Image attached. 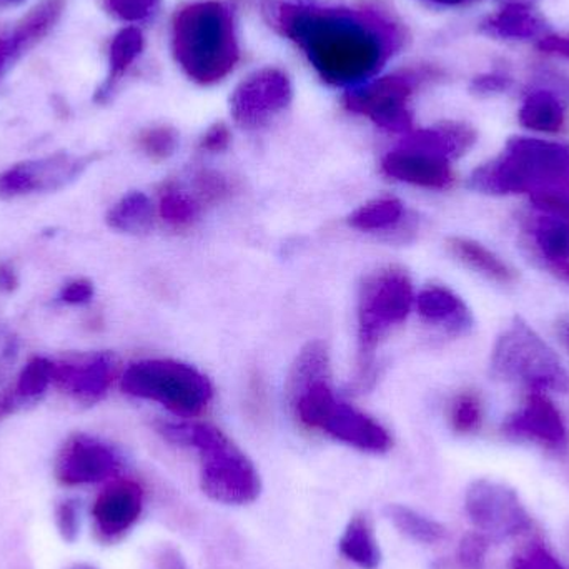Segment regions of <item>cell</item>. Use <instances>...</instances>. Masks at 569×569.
Masks as SVG:
<instances>
[{
  "mask_svg": "<svg viewBox=\"0 0 569 569\" xmlns=\"http://www.w3.org/2000/svg\"><path fill=\"white\" fill-rule=\"evenodd\" d=\"M259 7L267 23L295 43L331 87L353 89L375 79L407 40L401 23L375 7L310 2H263Z\"/></svg>",
  "mask_w": 569,
  "mask_h": 569,
  "instance_id": "cell-1",
  "label": "cell"
},
{
  "mask_svg": "<svg viewBox=\"0 0 569 569\" xmlns=\"http://www.w3.org/2000/svg\"><path fill=\"white\" fill-rule=\"evenodd\" d=\"M170 46L177 66L192 82H222L240 60L232 9L220 0L187 3L173 16Z\"/></svg>",
  "mask_w": 569,
  "mask_h": 569,
  "instance_id": "cell-2",
  "label": "cell"
},
{
  "mask_svg": "<svg viewBox=\"0 0 569 569\" xmlns=\"http://www.w3.org/2000/svg\"><path fill=\"white\" fill-rule=\"evenodd\" d=\"M159 431L170 443L199 453L200 487L210 500L227 507L259 500L262 478L256 465L222 430L207 423H162Z\"/></svg>",
  "mask_w": 569,
  "mask_h": 569,
  "instance_id": "cell-3",
  "label": "cell"
},
{
  "mask_svg": "<svg viewBox=\"0 0 569 569\" xmlns=\"http://www.w3.org/2000/svg\"><path fill=\"white\" fill-rule=\"evenodd\" d=\"M565 183H569V147L528 137L510 140L500 157L470 177L471 189L490 196H531Z\"/></svg>",
  "mask_w": 569,
  "mask_h": 569,
  "instance_id": "cell-4",
  "label": "cell"
},
{
  "mask_svg": "<svg viewBox=\"0 0 569 569\" xmlns=\"http://www.w3.org/2000/svg\"><path fill=\"white\" fill-rule=\"evenodd\" d=\"M415 305L413 284L398 267L365 279L358 295V360L355 387L368 390L375 381V358L381 341L403 323Z\"/></svg>",
  "mask_w": 569,
  "mask_h": 569,
  "instance_id": "cell-5",
  "label": "cell"
},
{
  "mask_svg": "<svg viewBox=\"0 0 569 569\" xmlns=\"http://www.w3.org/2000/svg\"><path fill=\"white\" fill-rule=\"evenodd\" d=\"M491 373L530 391L569 393V373L553 348L521 318H515L491 351Z\"/></svg>",
  "mask_w": 569,
  "mask_h": 569,
  "instance_id": "cell-6",
  "label": "cell"
},
{
  "mask_svg": "<svg viewBox=\"0 0 569 569\" xmlns=\"http://www.w3.org/2000/svg\"><path fill=\"white\" fill-rule=\"evenodd\" d=\"M295 417L310 430L323 431L333 440L367 453L390 450L393 440L383 425L335 397L328 380L317 381L290 401Z\"/></svg>",
  "mask_w": 569,
  "mask_h": 569,
  "instance_id": "cell-7",
  "label": "cell"
},
{
  "mask_svg": "<svg viewBox=\"0 0 569 569\" xmlns=\"http://www.w3.org/2000/svg\"><path fill=\"white\" fill-rule=\"evenodd\" d=\"M122 390L142 400L156 401L180 417H197L213 398L209 378L192 365L177 360H142L130 365Z\"/></svg>",
  "mask_w": 569,
  "mask_h": 569,
  "instance_id": "cell-8",
  "label": "cell"
},
{
  "mask_svg": "<svg viewBox=\"0 0 569 569\" xmlns=\"http://www.w3.org/2000/svg\"><path fill=\"white\" fill-rule=\"evenodd\" d=\"M435 77L437 70L431 67H413L368 80L347 90L343 96L345 109L357 116L367 117L375 126L387 132H411V99L425 82Z\"/></svg>",
  "mask_w": 569,
  "mask_h": 569,
  "instance_id": "cell-9",
  "label": "cell"
},
{
  "mask_svg": "<svg viewBox=\"0 0 569 569\" xmlns=\"http://www.w3.org/2000/svg\"><path fill=\"white\" fill-rule=\"evenodd\" d=\"M465 511L481 533L517 537L530 530L531 517L517 490L501 481L480 478L465 493Z\"/></svg>",
  "mask_w": 569,
  "mask_h": 569,
  "instance_id": "cell-10",
  "label": "cell"
},
{
  "mask_svg": "<svg viewBox=\"0 0 569 569\" xmlns=\"http://www.w3.org/2000/svg\"><path fill=\"white\" fill-rule=\"evenodd\" d=\"M293 89L283 70L266 67L250 73L230 97L233 120L247 130L262 129L291 103Z\"/></svg>",
  "mask_w": 569,
  "mask_h": 569,
  "instance_id": "cell-11",
  "label": "cell"
},
{
  "mask_svg": "<svg viewBox=\"0 0 569 569\" xmlns=\"http://www.w3.org/2000/svg\"><path fill=\"white\" fill-rule=\"evenodd\" d=\"M97 157L96 153L80 157L56 153L43 159L27 160L0 176V196H27L63 189L79 179Z\"/></svg>",
  "mask_w": 569,
  "mask_h": 569,
  "instance_id": "cell-12",
  "label": "cell"
},
{
  "mask_svg": "<svg viewBox=\"0 0 569 569\" xmlns=\"http://www.w3.org/2000/svg\"><path fill=\"white\" fill-rule=\"evenodd\" d=\"M503 435L511 440L531 441L555 453H565L569 447L567 421L543 391L528 393L523 407L505 421Z\"/></svg>",
  "mask_w": 569,
  "mask_h": 569,
  "instance_id": "cell-13",
  "label": "cell"
},
{
  "mask_svg": "<svg viewBox=\"0 0 569 569\" xmlns=\"http://www.w3.org/2000/svg\"><path fill=\"white\" fill-rule=\"evenodd\" d=\"M381 170L390 179L428 190L448 189L455 180L450 160L405 143L385 157Z\"/></svg>",
  "mask_w": 569,
  "mask_h": 569,
  "instance_id": "cell-14",
  "label": "cell"
},
{
  "mask_svg": "<svg viewBox=\"0 0 569 569\" xmlns=\"http://www.w3.org/2000/svg\"><path fill=\"white\" fill-rule=\"evenodd\" d=\"M119 463L109 445L82 435L73 438L60 455L57 477L66 485L99 483L112 477Z\"/></svg>",
  "mask_w": 569,
  "mask_h": 569,
  "instance_id": "cell-15",
  "label": "cell"
},
{
  "mask_svg": "<svg viewBox=\"0 0 569 569\" xmlns=\"http://www.w3.org/2000/svg\"><path fill=\"white\" fill-rule=\"evenodd\" d=\"M63 7L66 0H42L13 27L0 30V77L52 32L62 17Z\"/></svg>",
  "mask_w": 569,
  "mask_h": 569,
  "instance_id": "cell-16",
  "label": "cell"
},
{
  "mask_svg": "<svg viewBox=\"0 0 569 569\" xmlns=\"http://www.w3.org/2000/svg\"><path fill=\"white\" fill-rule=\"evenodd\" d=\"M143 510V491L132 480L110 483L93 505L97 530L106 540H117L132 530Z\"/></svg>",
  "mask_w": 569,
  "mask_h": 569,
  "instance_id": "cell-17",
  "label": "cell"
},
{
  "mask_svg": "<svg viewBox=\"0 0 569 569\" xmlns=\"http://www.w3.org/2000/svg\"><path fill=\"white\" fill-rule=\"evenodd\" d=\"M116 355L93 353L73 360L72 363H56L53 381L73 397L83 401H97L109 391L117 377Z\"/></svg>",
  "mask_w": 569,
  "mask_h": 569,
  "instance_id": "cell-18",
  "label": "cell"
},
{
  "mask_svg": "<svg viewBox=\"0 0 569 569\" xmlns=\"http://www.w3.org/2000/svg\"><path fill=\"white\" fill-rule=\"evenodd\" d=\"M418 313L428 323L445 328L450 335L467 333L473 323L465 301L450 288L430 284L415 298Z\"/></svg>",
  "mask_w": 569,
  "mask_h": 569,
  "instance_id": "cell-19",
  "label": "cell"
},
{
  "mask_svg": "<svg viewBox=\"0 0 569 569\" xmlns=\"http://www.w3.org/2000/svg\"><path fill=\"white\" fill-rule=\"evenodd\" d=\"M475 142H477V132L470 126L461 122H445L430 129L411 130L401 143L427 150L453 162L465 156Z\"/></svg>",
  "mask_w": 569,
  "mask_h": 569,
  "instance_id": "cell-20",
  "label": "cell"
},
{
  "mask_svg": "<svg viewBox=\"0 0 569 569\" xmlns=\"http://www.w3.org/2000/svg\"><path fill=\"white\" fill-rule=\"evenodd\" d=\"M146 49L143 33L137 27L120 30L109 47V73L96 92L97 103H107L116 96L117 87L129 72L130 67L139 60Z\"/></svg>",
  "mask_w": 569,
  "mask_h": 569,
  "instance_id": "cell-21",
  "label": "cell"
},
{
  "mask_svg": "<svg viewBox=\"0 0 569 569\" xmlns=\"http://www.w3.org/2000/svg\"><path fill=\"white\" fill-rule=\"evenodd\" d=\"M527 232L535 253L548 269L569 262V220L541 213L530 220Z\"/></svg>",
  "mask_w": 569,
  "mask_h": 569,
  "instance_id": "cell-22",
  "label": "cell"
},
{
  "mask_svg": "<svg viewBox=\"0 0 569 569\" xmlns=\"http://www.w3.org/2000/svg\"><path fill=\"white\" fill-rule=\"evenodd\" d=\"M520 122L533 132L560 133L568 122L567 106L561 93L547 87L531 90L521 106Z\"/></svg>",
  "mask_w": 569,
  "mask_h": 569,
  "instance_id": "cell-23",
  "label": "cell"
},
{
  "mask_svg": "<svg viewBox=\"0 0 569 569\" xmlns=\"http://www.w3.org/2000/svg\"><path fill=\"white\" fill-rule=\"evenodd\" d=\"M447 249L458 262L463 263L473 272L480 273L485 279L501 284H510L517 280L513 267L477 240L451 237L448 239Z\"/></svg>",
  "mask_w": 569,
  "mask_h": 569,
  "instance_id": "cell-24",
  "label": "cell"
},
{
  "mask_svg": "<svg viewBox=\"0 0 569 569\" xmlns=\"http://www.w3.org/2000/svg\"><path fill=\"white\" fill-rule=\"evenodd\" d=\"M483 30L501 39H545L548 33L547 20L525 3H511L483 22Z\"/></svg>",
  "mask_w": 569,
  "mask_h": 569,
  "instance_id": "cell-25",
  "label": "cell"
},
{
  "mask_svg": "<svg viewBox=\"0 0 569 569\" xmlns=\"http://www.w3.org/2000/svg\"><path fill=\"white\" fill-rule=\"evenodd\" d=\"M341 557L360 569H378L381 567L380 543L375 533L373 523L365 513L353 515L345 527L338 541Z\"/></svg>",
  "mask_w": 569,
  "mask_h": 569,
  "instance_id": "cell-26",
  "label": "cell"
},
{
  "mask_svg": "<svg viewBox=\"0 0 569 569\" xmlns=\"http://www.w3.org/2000/svg\"><path fill=\"white\" fill-rule=\"evenodd\" d=\"M330 377V355L323 341H311L298 355L287 381L288 401L317 381Z\"/></svg>",
  "mask_w": 569,
  "mask_h": 569,
  "instance_id": "cell-27",
  "label": "cell"
},
{
  "mask_svg": "<svg viewBox=\"0 0 569 569\" xmlns=\"http://www.w3.org/2000/svg\"><path fill=\"white\" fill-rule=\"evenodd\" d=\"M390 523L405 537L410 538L415 543L431 545L441 543L447 540L448 530L433 518L407 507V505L390 503L385 508Z\"/></svg>",
  "mask_w": 569,
  "mask_h": 569,
  "instance_id": "cell-28",
  "label": "cell"
},
{
  "mask_svg": "<svg viewBox=\"0 0 569 569\" xmlns=\"http://www.w3.org/2000/svg\"><path fill=\"white\" fill-rule=\"evenodd\" d=\"M107 222L112 229L126 233H146L153 226V206L142 192L123 197L110 209Z\"/></svg>",
  "mask_w": 569,
  "mask_h": 569,
  "instance_id": "cell-29",
  "label": "cell"
},
{
  "mask_svg": "<svg viewBox=\"0 0 569 569\" xmlns=\"http://www.w3.org/2000/svg\"><path fill=\"white\" fill-rule=\"evenodd\" d=\"M405 219V206L395 197H381L365 203L350 216V226L361 232L395 229Z\"/></svg>",
  "mask_w": 569,
  "mask_h": 569,
  "instance_id": "cell-30",
  "label": "cell"
},
{
  "mask_svg": "<svg viewBox=\"0 0 569 569\" xmlns=\"http://www.w3.org/2000/svg\"><path fill=\"white\" fill-rule=\"evenodd\" d=\"M159 212L163 222L176 229H187L197 222L202 206L197 202L192 192L180 189L176 182H169L160 193Z\"/></svg>",
  "mask_w": 569,
  "mask_h": 569,
  "instance_id": "cell-31",
  "label": "cell"
},
{
  "mask_svg": "<svg viewBox=\"0 0 569 569\" xmlns=\"http://www.w3.org/2000/svg\"><path fill=\"white\" fill-rule=\"evenodd\" d=\"M485 410L481 397L475 391H461L451 400L448 421L458 435H473L483 425Z\"/></svg>",
  "mask_w": 569,
  "mask_h": 569,
  "instance_id": "cell-32",
  "label": "cell"
},
{
  "mask_svg": "<svg viewBox=\"0 0 569 569\" xmlns=\"http://www.w3.org/2000/svg\"><path fill=\"white\" fill-rule=\"evenodd\" d=\"M232 180L226 173L213 169H200L192 177V196L200 206H219L232 197Z\"/></svg>",
  "mask_w": 569,
  "mask_h": 569,
  "instance_id": "cell-33",
  "label": "cell"
},
{
  "mask_svg": "<svg viewBox=\"0 0 569 569\" xmlns=\"http://www.w3.org/2000/svg\"><path fill=\"white\" fill-rule=\"evenodd\" d=\"M56 373V363L43 357H36L26 365L19 381H17L16 393L22 400H32L47 390L53 381Z\"/></svg>",
  "mask_w": 569,
  "mask_h": 569,
  "instance_id": "cell-34",
  "label": "cell"
},
{
  "mask_svg": "<svg viewBox=\"0 0 569 569\" xmlns=\"http://www.w3.org/2000/svg\"><path fill=\"white\" fill-rule=\"evenodd\" d=\"M179 146V133L170 126H156L139 136V147L152 160H166Z\"/></svg>",
  "mask_w": 569,
  "mask_h": 569,
  "instance_id": "cell-35",
  "label": "cell"
},
{
  "mask_svg": "<svg viewBox=\"0 0 569 569\" xmlns=\"http://www.w3.org/2000/svg\"><path fill=\"white\" fill-rule=\"evenodd\" d=\"M162 0H103V7L113 19L139 23L156 16Z\"/></svg>",
  "mask_w": 569,
  "mask_h": 569,
  "instance_id": "cell-36",
  "label": "cell"
},
{
  "mask_svg": "<svg viewBox=\"0 0 569 569\" xmlns=\"http://www.w3.org/2000/svg\"><path fill=\"white\" fill-rule=\"evenodd\" d=\"M530 199L541 213L569 220V183L531 193Z\"/></svg>",
  "mask_w": 569,
  "mask_h": 569,
  "instance_id": "cell-37",
  "label": "cell"
},
{
  "mask_svg": "<svg viewBox=\"0 0 569 569\" xmlns=\"http://www.w3.org/2000/svg\"><path fill=\"white\" fill-rule=\"evenodd\" d=\"M513 569H565L560 561L540 543H533L527 550L517 555Z\"/></svg>",
  "mask_w": 569,
  "mask_h": 569,
  "instance_id": "cell-38",
  "label": "cell"
},
{
  "mask_svg": "<svg viewBox=\"0 0 569 569\" xmlns=\"http://www.w3.org/2000/svg\"><path fill=\"white\" fill-rule=\"evenodd\" d=\"M513 86V79L508 73L495 70V72L481 73L471 83V90L478 96H493V93L508 92Z\"/></svg>",
  "mask_w": 569,
  "mask_h": 569,
  "instance_id": "cell-39",
  "label": "cell"
},
{
  "mask_svg": "<svg viewBox=\"0 0 569 569\" xmlns=\"http://www.w3.org/2000/svg\"><path fill=\"white\" fill-rule=\"evenodd\" d=\"M485 553H487V540L481 535H468L461 541L458 557H460L463 567L478 569L483 563Z\"/></svg>",
  "mask_w": 569,
  "mask_h": 569,
  "instance_id": "cell-40",
  "label": "cell"
},
{
  "mask_svg": "<svg viewBox=\"0 0 569 569\" xmlns=\"http://www.w3.org/2000/svg\"><path fill=\"white\" fill-rule=\"evenodd\" d=\"M230 140H232V136H230L229 127L216 123L203 133L199 147L203 152L220 153L230 146Z\"/></svg>",
  "mask_w": 569,
  "mask_h": 569,
  "instance_id": "cell-41",
  "label": "cell"
},
{
  "mask_svg": "<svg viewBox=\"0 0 569 569\" xmlns=\"http://www.w3.org/2000/svg\"><path fill=\"white\" fill-rule=\"evenodd\" d=\"M57 523H59L60 533L63 535L66 540H76L80 523L79 511H77L73 501H66V503L60 505L59 510H57Z\"/></svg>",
  "mask_w": 569,
  "mask_h": 569,
  "instance_id": "cell-42",
  "label": "cell"
},
{
  "mask_svg": "<svg viewBox=\"0 0 569 569\" xmlns=\"http://www.w3.org/2000/svg\"><path fill=\"white\" fill-rule=\"evenodd\" d=\"M92 297L93 287L92 283L87 282V280H76V282L67 284L62 293H60V298H62L66 303L70 305L87 303Z\"/></svg>",
  "mask_w": 569,
  "mask_h": 569,
  "instance_id": "cell-43",
  "label": "cell"
},
{
  "mask_svg": "<svg viewBox=\"0 0 569 569\" xmlns=\"http://www.w3.org/2000/svg\"><path fill=\"white\" fill-rule=\"evenodd\" d=\"M541 52L551 53V56L567 57L569 59V36H547L538 43Z\"/></svg>",
  "mask_w": 569,
  "mask_h": 569,
  "instance_id": "cell-44",
  "label": "cell"
},
{
  "mask_svg": "<svg viewBox=\"0 0 569 569\" xmlns=\"http://www.w3.org/2000/svg\"><path fill=\"white\" fill-rule=\"evenodd\" d=\"M157 569H189L182 555L176 548H166L157 557Z\"/></svg>",
  "mask_w": 569,
  "mask_h": 569,
  "instance_id": "cell-45",
  "label": "cell"
},
{
  "mask_svg": "<svg viewBox=\"0 0 569 569\" xmlns=\"http://www.w3.org/2000/svg\"><path fill=\"white\" fill-rule=\"evenodd\" d=\"M22 401V398H20L16 391H13V393L10 391V393L0 395V421H2L3 418L9 417V415H12L13 411L20 407Z\"/></svg>",
  "mask_w": 569,
  "mask_h": 569,
  "instance_id": "cell-46",
  "label": "cell"
},
{
  "mask_svg": "<svg viewBox=\"0 0 569 569\" xmlns=\"http://www.w3.org/2000/svg\"><path fill=\"white\" fill-rule=\"evenodd\" d=\"M17 284H19V279H17L12 267L9 263H0V290L12 291L16 290Z\"/></svg>",
  "mask_w": 569,
  "mask_h": 569,
  "instance_id": "cell-47",
  "label": "cell"
},
{
  "mask_svg": "<svg viewBox=\"0 0 569 569\" xmlns=\"http://www.w3.org/2000/svg\"><path fill=\"white\" fill-rule=\"evenodd\" d=\"M550 270L555 273V276L560 277L563 282L569 284V262L561 263V266L553 267V269Z\"/></svg>",
  "mask_w": 569,
  "mask_h": 569,
  "instance_id": "cell-48",
  "label": "cell"
},
{
  "mask_svg": "<svg viewBox=\"0 0 569 569\" xmlns=\"http://www.w3.org/2000/svg\"><path fill=\"white\" fill-rule=\"evenodd\" d=\"M427 2L437 3V6H463V3L470 2V0H427Z\"/></svg>",
  "mask_w": 569,
  "mask_h": 569,
  "instance_id": "cell-49",
  "label": "cell"
},
{
  "mask_svg": "<svg viewBox=\"0 0 569 569\" xmlns=\"http://www.w3.org/2000/svg\"><path fill=\"white\" fill-rule=\"evenodd\" d=\"M560 335L561 338H563L565 345H567V348L569 350V318L568 320L561 321Z\"/></svg>",
  "mask_w": 569,
  "mask_h": 569,
  "instance_id": "cell-50",
  "label": "cell"
},
{
  "mask_svg": "<svg viewBox=\"0 0 569 569\" xmlns=\"http://www.w3.org/2000/svg\"><path fill=\"white\" fill-rule=\"evenodd\" d=\"M23 0H0V9H7V7L20 6Z\"/></svg>",
  "mask_w": 569,
  "mask_h": 569,
  "instance_id": "cell-51",
  "label": "cell"
},
{
  "mask_svg": "<svg viewBox=\"0 0 569 569\" xmlns=\"http://www.w3.org/2000/svg\"><path fill=\"white\" fill-rule=\"evenodd\" d=\"M257 3H263V2H288V3H305L310 2V0H256Z\"/></svg>",
  "mask_w": 569,
  "mask_h": 569,
  "instance_id": "cell-52",
  "label": "cell"
},
{
  "mask_svg": "<svg viewBox=\"0 0 569 569\" xmlns=\"http://www.w3.org/2000/svg\"><path fill=\"white\" fill-rule=\"evenodd\" d=\"M76 569H96V568L87 567V565H80V567H77Z\"/></svg>",
  "mask_w": 569,
  "mask_h": 569,
  "instance_id": "cell-53",
  "label": "cell"
}]
</instances>
